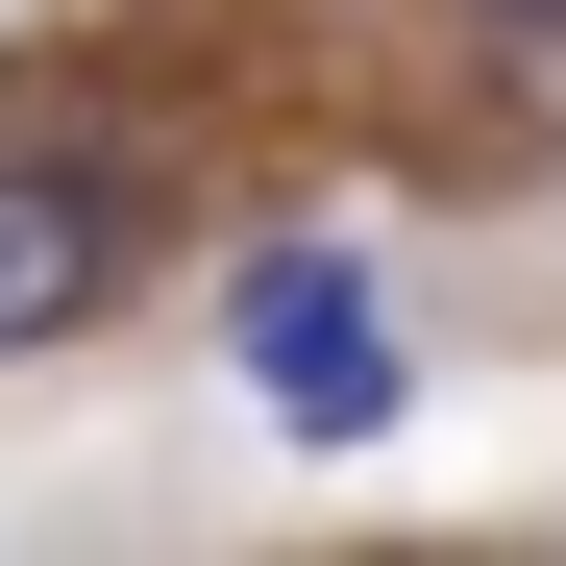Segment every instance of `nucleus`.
<instances>
[{"label":"nucleus","mask_w":566,"mask_h":566,"mask_svg":"<svg viewBox=\"0 0 566 566\" xmlns=\"http://www.w3.org/2000/svg\"><path fill=\"white\" fill-rule=\"evenodd\" d=\"M493 25H566V0H493Z\"/></svg>","instance_id":"obj_3"},{"label":"nucleus","mask_w":566,"mask_h":566,"mask_svg":"<svg viewBox=\"0 0 566 566\" xmlns=\"http://www.w3.org/2000/svg\"><path fill=\"white\" fill-rule=\"evenodd\" d=\"M124 271H148V172L124 124H0V369H50V345H99L124 321Z\"/></svg>","instance_id":"obj_1"},{"label":"nucleus","mask_w":566,"mask_h":566,"mask_svg":"<svg viewBox=\"0 0 566 566\" xmlns=\"http://www.w3.org/2000/svg\"><path fill=\"white\" fill-rule=\"evenodd\" d=\"M222 345H247L271 443H395V419H419V369H395V296H369V247H247V271H222Z\"/></svg>","instance_id":"obj_2"}]
</instances>
